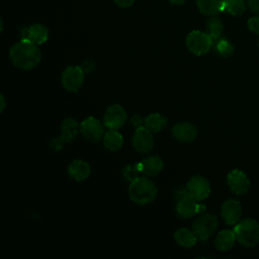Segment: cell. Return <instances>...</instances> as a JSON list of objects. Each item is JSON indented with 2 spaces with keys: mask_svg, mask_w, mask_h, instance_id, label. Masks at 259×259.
Instances as JSON below:
<instances>
[{
  "mask_svg": "<svg viewBox=\"0 0 259 259\" xmlns=\"http://www.w3.org/2000/svg\"><path fill=\"white\" fill-rule=\"evenodd\" d=\"M246 10L245 0H226L224 11L232 15H242Z\"/></svg>",
  "mask_w": 259,
  "mask_h": 259,
  "instance_id": "obj_25",
  "label": "cell"
},
{
  "mask_svg": "<svg viewBox=\"0 0 259 259\" xmlns=\"http://www.w3.org/2000/svg\"><path fill=\"white\" fill-rule=\"evenodd\" d=\"M199 203L191 196H186L178 200L176 204V213L181 219H189L199 212Z\"/></svg>",
  "mask_w": 259,
  "mask_h": 259,
  "instance_id": "obj_16",
  "label": "cell"
},
{
  "mask_svg": "<svg viewBox=\"0 0 259 259\" xmlns=\"http://www.w3.org/2000/svg\"><path fill=\"white\" fill-rule=\"evenodd\" d=\"M158 189L153 181L146 177H137L131 181L128 196L132 201L140 205H146L155 200Z\"/></svg>",
  "mask_w": 259,
  "mask_h": 259,
  "instance_id": "obj_2",
  "label": "cell"
},
{
  "mask_svg": "<svg viewBox=\"0 0 259 259\" xmlns=\"http://www.w3.org/2000/svg\"><path fill=\"white\" fill-rule=\"evenodd\" d=\"M49 38V29L42 24H33L22 28L21 39L28 40L35 45H41Z\"/></svg>",
  "mask_w": 259,
  "mask_h": 259,
  "instance_id": "obj_13",
  "label": "cell"
},
{
  "mask_svg": "<svg viewBox=\"0 0 259 259\" xmlns=\"http://www.w3.org/2000/svg\"><path fill=\"white\" fill-rule=\"evenodd\" d=\"M171 4H173V5H181V4H183L186 0H168Z\"/></svg>",
  "mask_w": 259,
  "mask_h": 259,
  "instance_id": "obj_33",
  "label": "cell"
},
{
  "mask_svg": "<svg viewBox=\"0 0 259 259\" xmlns=\"http://www.w3.org/2000/svg\"><path fill=\"white\" fill-rule=\"evenodd\" d=\"M174 138L181 143H191L197 136L196 127L187 121L176 123L172 128Z\"/></svg>",
  "mask_w": 259,
  "mask_h": 259,
  "instance_id": "obj_15",
  "label": "cell"
},
{
  "mask_svg": "<svg viewBox=\"0 0 259 259\" xmlns=\"http://www.w3.org/2000/svg\"><path fill=\"white\" fill-rule=\"evenodd\" d=\"M215 50L222 57H230L234 53L233 45L226 38H220L215 42Z\"/></svg>",
  "mask_w": 259,
  "mask_h": 259,
  "instance_id": "obj_26",
  "label": "cell"
},
{
  "mask_svg": "<svg viewBox=\"0 0 259 259\" xmlns=\"http://www.w3.org/2000/svg\"><path fill=\"white\" fill-rule=\"evenodd\" d=\"M236 240L237 239L234 230H223L215 237L214 245L215 248L220 251H228L234 246Z\"/></svg>",
  "mask_w": 259,
  "mask_h": 259,
  "instance_id": "obj_20",
  "label": "cell"
},
{
  "mask_svg": "<svg viewBox=\"0 0 259 259\" xmlns=\"http://www.w3.org/2000/svg\"><path fill=\"white\" fill-rule=\"evenodd\" d=\"M224 29L223 22L215 16L210 17L206 22V32L211 36L213 40L218 39Z\"/></svg>",
  "mask_w": 259,
  "mask_h": 259,
  "instance_id": "obj_24",
  "label": "cell"
},
{
  "mask_svg": "<svg viewBox=\"0 0 259 259\" xmlns=\"http://www.w3.org/2000/svg\"><path fill=\"white\" fill-rule=\"evenodd\" d=\"M132 121H133V124H134L135 126H137V127L142 126V125H141V124H142V118H141L140 115H135V116L132 118Z\"/></svg>",
  "mask_w": 259,
  "mask_h": 259,
  "instance_id": "obj_32",
  "label": "cell"
},
{
  "mask_svg": "<svg viewBox=\"0 0 259 259\" xmlns=\"http://www.w3.org/2000/svg\"><path fill=\"white\" fill-rule=\"evenodd\" d=\"M126 121V112L119 104H112L107 107L104 114V125L109 130H118Z\"/></svg>",
  "mask_w": 259,
  "mask_h": 259,
  "instance_id": "obj_10",
  "label": "cell"
},
{
  "mask_svg": "<svg viewBox=\"0 0 259 259\" xmlns=\"http://www.w3.org/2000/svg\"><path fill=\"white\" fill-rule=\"evenodd\" d=\"M122 144L123 138L116 130H109L103 135V145L109 151H118L122 147Z\"/></svg>",
  "mask_w": 259,
  "mask_h": 259,
  "instance_id": "obj_21",
  "label": "cell"
},
{
  "mask_svg": "<svg viewBox=\"0 0 259 259\" xmlns=\"http://www.w3.org/2000/svg\"><path fill=\"white\" fill-rule=\"evenodd\" d=\"M80 67L84 71V73H91L94 70V68H95V63H94L93 60L87 59V60H84L81 63Z\"/></svg>",
  "mask_w": 259,
  "mask_h": 259,
  "instance_id": "obj_29",
  "label": "cell"
},
{
  "mask_svg": "<svg viewBox=\"0 0 259 259\" xmlns=\"http://www.w3.org/2000/svg\"><path fill=\"white\" fill-rule=\"evenodd\" d=\"M145 126L151 132L158 133L167 125V118L160 113H151L145 118Z\"/></svg>",
  "mask_w": 259,
  "mask_h": 259,
  "instance_id": "obj_23",
  "label": "cell"
},
{
  "mask_svg": "<svg viewBox=\"0 0 259 259\" xmlns=\"http://www.w3.org/2000/svg\"><path fill=\"white\" fill-rule=\"evenodd\" d=\"M226 0H196L198 10L205 15H215L224 11Z\"/></svg>",
  "mask_w": 259,
  "mask_h": 259,
  "instance_id": "obj_19",
  "label": "cell"
},
{
  "mask_svg": "<svg viewBox=\"0 0 259 259\" xmlns=\"http://www.w3.org/2000/svg\"><path fill=\"white\" fill-rule=\"evenodd\" d=\"M164 163L163 160L158 156H151L140 163H138V168L140 173L146 176H156L158 175L163 169Z\"/></svg>",
  "mask_w": 259,
  "mask_h": 259,
  "instance_id": "obj_17",
  "label": "cell"
},
{
  "mask_svg": "<svg viewBox=\"0 0 259 259\" xmlns=\"http://www.w3.org/2000/svg\"><path fill=\"white\" fill-rule=\"evenodd\" d=\"M80 132L86 140L93 143L103 138V126L100 121L93 116L85 118L80 123Z\"/></svg>",
  "mask_w": 259,
  "mask_h": 259,
  "instance_id": "obj_11",
  "label": "cell"
},
{
  "mask_svg": "<svg viewBox=\"0 0 259 259\" xmlns=\"http://www.w3.org/2000/svg\"><path fill=\"white\" fill-rule=\"evenodd\" d=\"M174 240L181 247L190 248L195 245L197 237L195 236L193 231H190L185 228H181L174 233Z\"/></svg>",
  "mask_w": 259,
  "mask_h": 259,
  "instance_id": "obj_22",
  "label": "cell"
},
{
  "mask_svg": "<svg viewBox=\"0 0 259 259\" xmlns=\"http://www.w3.org/2000/svg\"><path fill=\"white\" fill-rule=\"evenodd\" d=\"M140 173V170L138 168V164L135 165H127L126 167L123 168L122 170V176L124 177V179H126L127 181H133L134 179H136L138 176V174Z\"/></svg>",
  "mask_w": 259,
  "mask_h": 259,
  "instance_id": "obj_27",
  "label": "cell"
},
{
  "mask_svg": "<svg viewBox=\"0 0 259 259\" xmlns=\"http://www.w3.org/2000/svg\"><path fill=\"white\" fill-rule=\"evenodd\" d=\"M248 5L253 13L259 15V0H248Z\"/></svg>",
  "mask_w": 259,
  "mask_h": 259,
  "instance_id": "obj_30",
  "label": "cell"
},
{
  "mask_svg": "<svg viewBox=\"0 0 259 259\" xmlns=\"http://www.w3.org/2000/svg\"><path fill=\"white\" fill-rule=\"evenodd\" d=\"M213 44V39L207 32L200 30H192L186 36V47L192 54L202 56L209 52Z\"/></svg>",
  "mask_w": 259,
  "mask_h": 259,
  "instance_id": "obj_4",
  "label": "cell"
},
{
  "mask_svg": "<svg viewBox=\"0 0 259 259\" xmlns=\"http://www.w3.org/2000/svg\"><path fill=\"white\" fill-rule=\"evenodd\" d=\"M91 169L87 162L83 160H74L68 167L69 176L76 181H83L90 175Z\"/></svg>",
  "mask_w": 259,
  "mask_h": 259,
  "instance_id": "obj_18",
  "label": "cell"
},
{
  "mask_svg": "<svg viewBox=\"0 0 259 259\" xmlns=\"http://www.w3.org/2000/svg\"><path fill=\"white\" fill-rule=\"evenodd\" d=\"M187 190L192 198L196 201L205 199L210 193V184L203 176H193L187 183Z\"/></svg>",
  "mask_w": 259,
  "mask_h": 259,
  "instance_id": "obj_9",
  "label": "cell"
},
{
  "mask_svg": "<svg viewBox=\"0 0 259 259\" xmlns=\"http://www.w3.org/2000/svg\"><path fill=\"white\" fill-rule=\"evenodd\" d=\"M227 183L230 189L238 195L245 194L250 187V181L247 175L238 169H234L228 174Z\"/></svg>",
  "mask_w": 259,
  "mask_h": 259,
  "instance_id": "obj_12",
  "label": "cell"
},
{
  "mask_svg": "<svg viewBox=\"0 0 259 259\" xmlns=\"http://www.w3.org/2000/svg\"><path fill=\"white\" fill-rule=\"evenodd\" d=\"M248 27L252 32L259 34V15L251 17L248 20Z\"/></svg>",
  "mask_w": 259,
  "mask_h": 259,
  "instance_id": "obj_28",
  "label": "cell"
},
{
  "mask_svg": "<svg viewBox=\"0 0 259 259\" xmlns=\"http://www.w3.org/2000/svg\"><path fill=\"white\" fill-rule=\"evenodd\" d=\"M62 85L69 92H77L84 83V71L80 66H70L62 74Z\"/></svg>",
  "mask_w": 259,
  "mask_h": 259,
  "instance_id": "obj_7",
  "label": "cell"
},
{
  "mask_svg": "<svg viewBox=\"0 0 259 259\" xmlns=\"http://www.w3.org/2000/svg\"><path fill=\"white\" fill-rule=\"evenodd\" d=\"M222 218L228 225L237 224L242 215V207L238 200L228 199L222 205Z\"/></svg>",
  "mask_w": 259,
  "mask_h": 259,
  "instance_id": "obj_14",
  "label": "cell"
},
{
  "mask_svg": "<svg viewBox=\"0 0 259 259\" xmlns=\"http://www.w3.org/2000/svg\"><path fill=\"white\" fill-rule=\"evenodd\" d=\"M80 125L74 118H66L61 125V136L57 139H53L50 142V147L54 151H60L63 149L65 144L73 142L77 137Z\"/></svg>",
  "mask_w": 259,
  "mask_h": 259,
  "instance_id": "obj_5",
  "label": "cell"
},
{
  "mask_svg": "<svg viewBox=\"0 0 259 259\" xmlns=\"http://www.w3.org/2000/svg\"><path fill=\"white\" fill-rule=\"evenodd\" d=\"M9 57L15 67L22 70H31L39 64L41 53L37 45L21 39L10 48Z\"/></svg>",
  "mask_w": 259,
  "mask_h": 259,
  "instance_id": "obj_1",
  "label": "cell"
},
{
  "mask_svg": "<svg viewBox=\"0 0 259 259\" xmlns=\"http://www.w3.org/2000/svg\"><path fill=\"white\" fill-rule=\"evenodd\" d=\"M234 232L237 241L246 247H254L259 243V224L252 219L239 222Z\"/></svg>",
  "mask_w": 259,
  "mask_h": 259,
  "instance_id": "obj_3",
  "label": "cell"
},
{
  "mask_svg": "<svg viewBox=\"0 0 259 259\" xmlns=\"http://www.w3.org/2000/svg\"><path fill=\"white\" fill-rule=\"evenodd\" d=\"M115 2V4L119 7H122V8H126V7H130L134 4V1L135 0H113Z\"/></svg>",
  "mask_w": 259,
  "mask_h": 259,
  "instance_id": "obj_31",
  "label": "cell"
},
{
  "mask_svg": "<svg viewBox=\"0 0 259 259\" xmlns=\"http://www.w3.org/2000/svg\"><path fill=\"white\" fill-rule=\"evenodd\" d=\"M0 100H1V111H3L4 110V107H5V99H4V96L3 95H1L0 96Z\"/></svg>",
  "mask_w": 259,
  "mask_h": 259,
  "instance_id": "obj_34",
  "label": "cell"
},
{
  "mask_svg": "<svg viewBox=\"0 0 259 259\" xmlns=\"http://www.w3.org/2000/svg\"><path fill=\"white\" fill-rule=\"evenodd\" d=\"M258 44H259V42H258Z\"/></svg>",
  "mask_w": 259,
  "mask_h": 259,
  "instance_id": "obj_35",
  "label": "cell"
},
{
  "mask_svg": "<svg viewBox=\"0 0 259 259\" xmlns=\"http://www.w3.org/2000/svg\"><path fill=\"white\" fill-rule=\"evenodd\" d=\"M153 132H151L147 126L137 127L133 136V147L139 153L148 154L154 148V138Z\"/></svg>",
  "mask_w": 259,
  "mask_h": 259,
  "instance_id": "obj_8",
  "label": "cell"
},
{
  "mask_svg": "<svg viewBox=\"0 0 259 259\" xmlns=\"http://www.w3.org/2000/svg\"><path fill=\"white\" fill-rule=\"evenodd\" d=\"M218 227V219L215 215L210 213H205L198 217L193 225L192 231L194 232L197 239L204 241L213 235Z\"/></svg>",
  "mask_w": 259,
  "mask_h": 259,
  "instance_id": "obj_6",
  "label": "cell"
}]
</instances>
